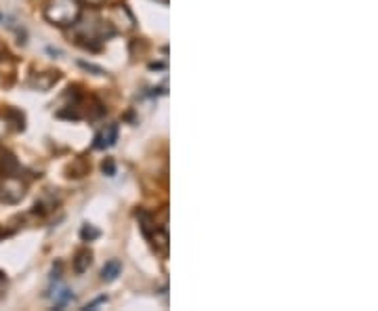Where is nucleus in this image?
Returning a JSON list of instances; mask_svg holds the SVG:
<instances>
[{
	"instance_id": "1a4fd4ad",
	"label": "nucleus",
	"mask_w": 378,
	"mask_h": 311,
	"mask_svg": "<svg viewBox=\"0 0 378 311\" xmlns=\"http://www.w3.org/2000/svg\"><path fill=\"white\" fill-rule=\"evenodd\" d=\"M101 171H103L108 177H114V175H116V164H114V160H112V158H108V160L103 162Z\"/></svg>"
},
{
	"instance_id": "f03ea898",
	"label": "nucleus",
	"mask_w": 378,
	"mask_h": 311,
	"mask_svg": "<svg viewBox=\"0 0 378 311\" xmlns=\"http://www.w3.org/2000/svg\"><path fill=\"white\" fill-rule=\"evenodd\" d=\"M23 196H25V183H21V179H17L15 175H7L3 183H0V200L15 204Z\"/></svg>"
},
{
	"instance_id": "39448f33",
	"label": "nucleus",
	"mask_w": 378,
	"mask_h": 311,
	"mask_svg": "<svg viewBox=\"0 0 378 311\" xmlns=\"http://www.w3.org/2000/svg\"><path fill=\"white\" fill-rule=\"evenodd\" d=\"M137 219H139V225H141V232L149 238L158 227V221H155V216L153 214H149V212H145V210H139L137 212Z\"/></svg>"
},
{
	"instance_id": "f257e3e1",
	"label": "nucleus",
	"mask_w": 378,
	"mask_h": 311,
	"mask_svg": "<svg viewBox=\"0 0 378 311\" xmlns=\"http://www.w3.org/2000/svg\"><path fill=\"white\" fill-rule=\"evenodd\" d=\"M82 15L80 0H49L45 7V17L59 27H70L78 23Z\"/></svg>"
},
{
	"instance_id": "7ed1b4c3",
	"label": "nucleus",
	"mask_w": 378,
	"mask_h": 311,
	"mask_svg": "<svg viewBox=\"0 0 378 311\" xmlns=\"http://www.w3.org/2000/svg\"><path fill=\"white\" fill-rule=\"evenodd\" d=\"M116 141H118V124H108V127L97 137H94L92 147L94 149H105V147L116 145Z\"/></svg>"
},
{
	"instance_id": "20e7f679",
	"label": "nucleus",
	"mask_w": 378,
	"mask_h": 311,
	"mask_svg": "<svg viewBox=\"0 0 378 311\" xmlns=\"http://www.w3.org/2000/svg\"><path fill=\"white\" fill-rule=\"evenodd\" d=\"M120 273H122V261L120 259H112V261H108L103 265L101 279H103V282H108V284H112V282H116Z\"/></svg>"
},
{
	"instance_id": "6e6552de",
	"label": "nucleus",
	"mask_w": 378,
	"mask_h": 311,
	"mask_svg": "<svg viewBox=\"0 0 378 311\" xmlns=\"http://www.w3.org/2000/svg\"><path fill=\"white\" fill-rule=\"evenodd\" d=\"M101 236V232L94 227V225H90V223H84L82 225V229H80V238H82V242H92V240H97Z\"/></svg>"
},
{
	"instance_id": "0eeeda50",
	"label": "nucleus",
	"mask_w": 378,
	"mask_h": 311,
	"mask_svg": "<svg viewBox=\"0 0 378 311\" xmlns=\"http://www.w3.org/2000/svg\"><path fill=\"white\" fill-rule=\"evenodd\" d=\"M53 301H55V307H66L68 303H72L74 301V295H72V290L70 288H66V286H55V293H53Z\"/></svg>"
},
{
	"instance_id": "423d86ee",
	"label": "nucleus",
	"mask_w": 378,
	"mask_h": 311,
	"mask_svg": "<svg viewBox=\"0 0 378 311\" xmlns=\"http://www.w3.org/2000/svg\"><path fill=\"white\" fill-rule=\"evenodd\" d=\"M92 263V253L88 251V248H84V251H80L74 259V271L76 273H84Z\"/></svg>"
},
{
	"instance_id": "9d476101",
	"label": "nucleus",
	"mask_w": 378,
	"mask_h": 311,
	"mask_svg": "<svg viewBox=\"0 0 378 311\" xmlns=\"http://www.w3.org/2000/svg\"><path fill=\"white\" fill-rule=\"evenodd\" d=\"M80 68H84V70H90V72H94L97 76H101V74H105L101 68H97V66H92V64H86V61H80Z\"/></svg>"
},
{
	"instance_id": "9b49d317",
	"label": "nucleus",
	"mask_w": 378,
	"mask_h": 311,
	"mask_svg": "<svg viewBox=\"0 0 378 311\" xmlns=\"http://www.w3.org/2000/svg\"><path fill=\"white\" fill-rule=\"evenodd\" d=\"M86 3H88V5H92V7H99V5L103 3V0H86Z\"/></svg>"
}]
</instances>
